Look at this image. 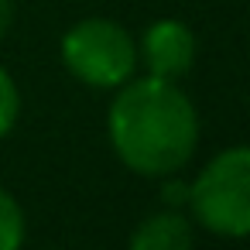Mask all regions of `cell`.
<instances>
[{"label":"cell","mask_w":250,"mask_h":250,"mask_svg":"<svg viewBox=\"0 0 250 250\" xmlns=\"http://www.w3.org/2000/svg\"><path fill=\"white\" fill-rule=\"evenodd\" d=\"M161 182H165L161 195H165V202H168L171 209H178V206H185V202H188V182H182L178 175H165Z\"/></svg>","instance_id":"obj_8"},{"label":"cell","mask_w":250,"mask_h":250,"mask_svg":"<svg viewBox=\"0 0 250 250\" xmlns=\"http://www.w3.org/2000/svg\"><path fill=\"white\" fill-rule=\"evenodd\" d=\"M18 117H21V93H18V83L14 76L0 65V141L11 137V130L18 127Z\"/></svg>","instance_id":"obj_7"},{"label":"cell","mask_w":250,"mask_h":250,"mask_svg":"<svg viewBox=\"0 0 250 250\" xmlns=\"http://www.w3.org/2000/svg\"><path fill=\"white\" fill-rule=\"evenodd\" d=\"M11 21H14V4L11 0H0V42H4V35L11 31Z\"/></svg>","instance_id":"obj_9"},{"label":"cell","mask_w":250,"mask_h":250,"mask_svg":"<svg viewBox=\"0 0 250 250\" xmlns=\"http://www.w3.org/2000/svg\"><path fill=\"white\" fill-rule=\"evenodd\" d=\"M59 55L65 72L89 86V89H120L127 79H134L141 59H137V38L113 18H83L76 21L62 42Z\"/></svg>","instance_id":"obj_3"},{"label":"cell","mask_w":250,"mask_h":250,"mask_svg":"<svg viewBox=\"0 0 250 250\" xmlns=\"http://www.w3.org/2000/svg\"><path fill=\"white\" fill-rule=\"evenodd\" d=\"M188 216L219 240L250 236V144L216 151L188 182Z\"/></svg>","instance_id":"obj_2"},{"label":"cell","mask_w":250,"mask_h":250,"mask_svg":"<svg viewBox=\"0 0 250 250\" xmlns=\"http://www.w3.org/2000/svg\"><path fill=\"white\" fill-rule=\"evenodd\" d=\"M195 55H199L195 31L178 18H158L137 38V59L144 62L147 76H158V79L178 83L185 72H192Z\"/></svg>","instance_id":"obj_4"},{"label":"cell","mask_w":250,"mask_h":250,"mask_svg":"<svg viewBox=\"0 0 250 250\" xmlns=\"http://www.w3.org/2000/svg\"><path fill=\"white\" fill-rule=\"evenodd\" d=\"M199 110L175 79L134 76L113 89L106 141L117 161L141 178L178 175L199 147Z\"/></svg>","instance_id":"obj_1"},{"label":"cell","mask_w":250,"mask_h":250,"mask_svg":"<svg viewBox=\"0 0 250 250\" xmlns=\"http://www.w3.org/2000/svg\"><path fill=\"white\" fill-rule=\"evenodd\" d=\"M192 247H195V223L192 216L171 206L144 216L127 240V250H192Z\"/></svg>","instance_id":"obj_5"},{"label":"cell","mask_w":250,"mask_h":250,"mask_svg":"<svg viewBox=\"0 0 250 250\" xmlns=\"http://www.w3.org/2000/svg\"><path fill=\"white\" fill-rule=\"evenodd\" d=\"M24 236H28L24 209L4 185H0V250H21Z\"/></svg>","instance_id":"obj_6"}]
</instances>
